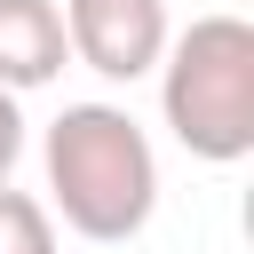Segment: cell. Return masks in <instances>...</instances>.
I'll return each mask as SVG.
<instances>
[{"label":"cell","instance_id":"cell-1","mask_svg":"<svg viewBox=\"0 0 254 254\" xmlns=\"http://www.w3.org/2000/svg\"><path fill=\"white\" fill-rule=\"evenodd\" d=\"M40 167L48 214H64V230L95 246H127L159 214V151L119 103H64L40 135Z\"/></svg>","mask_w":254,"mask_h":254},{"label":"cell","instance_id":"cell-2","mask_svg":"<svg viewBox=\"0 0 254 254\" xmlns=\"http://www.w3.org/2000/svg\"><path fill=\"white\" fill-rule=\"evenodd\" d=\"M159 119L167 135L206 159L238 167L254 151V24L246 16H190L159 48Z\"/></svg>","mask_w":254,"mask_h":254},{"label":"cell","instance_id":"cell-3","mask_svg":"<svg viewBox=\"0 0 254 254\" xmlns=\"http://www.w3.org/2000/svg\"><path fill=\"white\" fill-rule=\"evenodd\" d=\"M167 32H175V24H167V0H64L71 64H87V71L111 79V87L151 79Z\"/></svg>","mask_w":254,"mask_h":254},{"label":"cell","instance_id":"cell-4","mask_svg":"<svg viewBox=\"0 0 254 254\" xmlns=\"http://www.w3.org/2000/svg\"><path fill=\"white\" fill-rule=\"evenodd\" d=\"M64 64H71L64 8H56V0H0V87L32 95V87H48Z\"/></svg>","mask_w":254,"mask_h":254},{"label":"cell","instance_id":"cell-5","mask_svg":"<svg viewBox=\"0 0 254 254\" xmlns=\"http://www.w3.org/2000/svg\"><path fill=\"white\" fill-rule=\"evenodd\" d=\"M0 254H56V214L8 183H0Z\"/></svg>","mask_w":254,"mask_h":254},{"label":"cell","instance_id":"cell-6","mask_svg":"<svg viewBox=\"0 0 254 254\" xmlns=\"http://www.w3.org/2000/svg\"><path fill=\"white\" fill-rule=\"evenodd\" d=\"M16 159H24V103H16V87H0V183Z\"/></svg>","mask_w":254,"mask_h":254}]
</instances>
